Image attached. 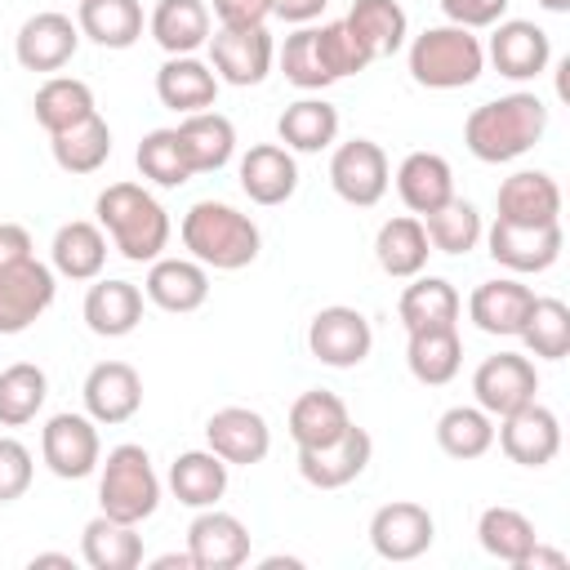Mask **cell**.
<instances>
[{"mask_svg":"<svg viewBox=\"0 0 570 570\" xmlns=\"http://www.w3.org/2000/svg\"><path fill=\"white\" fill-rule=\"evenodd\" d=\"M142 298L156 303L160 312L187 316V312L205 307V298H209V267L196 263L191 254H187V258H165V254H160V258L147 263Z\"/></svg>","mask_w":570,"mask_h":570,"instance_id":"21","label":"cell"},{"mask_svg":"<svg viewBox=\"0 0 570 570\" xmlns=\"http://www.w3.org/2000/svg\"><path fill=\"white\" fill-rule=\"evenodd\" d=\"M134 160H138V174L147 183H156V187H183L187 178H196L178 129H151V134H142Z\"/></svg>","mask_w":570,"mask_h":570,"instance_id":"46","label":"cell"},{"mask_svg":"<svg viewBox=\"0 0 570 570\" xmlns=\"http://www.w3.org/2000/svg\"><path fill=\"white\" fill-rule=\"evenodd\" d=\"M36 254V240L22 223H0V267H13Z\"/></svg>","mask_w":570,"mask_h":570,"instance_id":"53","label":"cell"},{"mask_svg":"<svg viewBox=\"0 0 570 570\" xmlns=\"http://www.w3.org/2000/svg\"><path fill=\"white\" fill-rule=\"evenodd\" d=\"M49 267L62 281H98L107 267V232L89 218H71L53 232L49 245Z\"/></svg>","mask_w":570,"mask_h":570,"instance_id":"26","label":"cell"},{"mask_svg":"<svg viewBox=\"0 0 570 570\" xmlns=\"http://www.w3.org/2000/svg\"><path fill=\"white\" fill-rule=\"evenodd\" d=\"M423 232H428V245L436 254H454V258L468 254V249H476L481 236H485L476 205L472 200H459V196H450L441 209L423 214Z\"/></svg>","mask_w":570,"mask_h":570,"instance_id":"45","label":"cell"},{"mask_svg":"<svg viewBox=\"0 0 570 570\" xmlns=\"http://www.w3.org/2000/svg\"><path fill=\"white\" fill-rule=\"evenodd\" d=\"M80 316L98 338H125L142 321V289L134 281H116V276L111 281H94L89 294H85Z\"/></svg>","mask_w":570,"mask_h":570,"instance_id":"28","label":"cell"},{"mask_svg":"<svg viewBox=\"0 0 570 570\" xmlns=\"http://www.w3.org/2000/svg\"><path fill=\"white\" fill-rule=\"evenodd\" d=\"M40 459L53 476L62 481H80L89 472H98L102 463V441H98V423L89 414L62 410L40 428Z\"/></svg>","mask_w":570,"mask_h":570,"instance_id":"7","label":"cell"},{"mask_svg":"<svg viewBox=\"0 0 570 570\" xmlns=\"http://www.w3.org/2000/svg\"><path fill=\"white\" fill-rule=\"evenodd\" d=\"M174 566H178V570H196V566H191V552H165V557L151 561V570H174Z\"/></svg>","mask_w":570,"mask_h":570,"instance_id":"56","label":"cell"},{"mask_svg":"<svg viewBox=\"0 0 570 570\" xmlns=\"http://www.w3.org/2000/svg\"><path fill=\"white\" fill-rule=\"evenodd\" d=\"M178 236H183V249L196 263L214 267V272H240L263 249L258 223L249 214H240L236 205H227V200H196L183 214Z\"/></svg>","mask_w":570,"mask_h":570,"instance_id":"3","label":"cell"},{"mask_svg":"<svg viewBox=\"0 0 570 570\" xmlns=\"http://www.w3.org/2000/svg\"><path fill=\"white\" fill-rule=\"evenodd\" d=\"M570 561H566V552H552V548H543V543H534L530 552H525V561L517 566V570H566Z\"/></svg>","mask_w":570,"mask_h":570,"instance_id":"55","label":"cell"},{"mask_svg":"<svg viewBox=\"0 0 570 570\" xmlns=\"http://www.w3.org/2000/svg\"><path fill=\"white\" fill-rule=\"evenodd\" d=\"M36 566H62V570H71V557H67V552H36V557H31V570H36Z\"/></svg>","mask_w":570,"mask_h":570,"instance_id":"57","label":"cell"},{"mask_svg":"<svg viewBox=\"0 0 570 570\" xmlns=\"http://www.w3.org/2000/svg\"><path fill=\"white\" fill-rule=\"evenodd\" d=\"M276 62H281L285 80H289L294 89H303V94H316V89L334 85L330 67H325V53H321V36H316V27H312V22L285 36V45H281Z\"/></svg>","mask_w":570,"mask_h":570,"instance_id":"48","label":"cell"},{"mask_svg":"<svg viewBox=\"0 0 570 570\" xmlns=\"http://www.w3.org/2000/svg\"><path fill=\"white\" fill-rule=\"evenodd\" d=\"M205 445L227 463V468H254L272 450V428L258 410L249 405H223L205 419Z\"/></svg>","mask_w":570,"mask_h":570,"instance_id":"18","label":"cell"},{"mask_svg":"<svg viewBox=\"0 0 570 570\" xmlns=\"http://www.w3.org/2000/svg\"><path fill=\"white\" fill-rule=\"evenodd\" d=\"M472 396L490 419L512 414L517 405L539 396V370L525 352H494L472 374Z\"/></svg>","mask_w":570,"mask_h":570,"instance_id":"11","label":"cell"},{"mask_svg":"<svg viewBox=\"0 0 570 570\" xmlns=\"http://www.w3.org/2000/svg\"><path fill=\"white\" fill-rule=\"evenodd\" d=\"M517 338L525 343V356H539V361L570 356V307L561 298H539L534 294V307H530Z\"/></svg>","mask_w":570,"mask_h":570,"instance_id":"47","label":"cell"},{"mask_svg":"<svg viewBox=\"0 0 570 570\" xmlns=\"http://www.w3.org/2000/svg\"><path fill=\"white\" fill-rule=\"evenodd\" d=\"M316 36H321V53H325V67H330L334 80L356 76V71L370 67V53L356 45V36L343 27V18H338V22H321Z\"/></svg>","mask_w":570,"mask_h":570,"instance_id":"49","label":"cell"},{"mask_svg":"<svg viewBox=\"0 0 570 570\" xmlns=\"http://www.w3.org/2000/svg\"><path fill=\"white\" fill-rule=\"evenodd\" d=\"M476 539H481V548L494 557V561H503V566H521L525 561V552L539 543V534H534V521L525 517V512H517V508H508V503H494V508H485L481 517H476Z\"/></svg>","mask_w":570,"mask_h":570,"instance_id":"42","label":"cell"},{"mask_svg":"<svg viewBox=\"0 0 570 570\" xmlns=\"http://www.w3.org/2000/svg\"><path fill=\"white\" fill-rule=\"evenodd\" d=\"M539 9H548V13H570V0H534Z\"/></svg>","mask_w":570,"mask_h":570,"instance_id":"58","label":"cell"},{"mask_svg":"<svg viewBox=\"0 0 570 570\" xmlns=\"http://www.w3.org/2000/svg\"><path fill=\"white\" fill-rule=\"evenodd\" d=\"M285 423H289L294 445H298V450H312V445H330L334 436H343L347 423H352V414H347V405H343L338 392L312 387V392H303V396L289 405V419H285Z\"/></svg>","mask_w":570,"mask_h":570,"instance_id":"39","label":"cell"},{"mask_svg":"<svg viewBox=\"0 0 570 570\" xmlns=\"http://www.w3.org/2000/svg\"><path fill=\"white\" fill-rule=\"evenodd\" d=\"M428 254H432V245H428V232H423V218L419 214H396L374 236V258H379V267L392 281L419 276L428 267Z\"/></svg>","mask_w":570,"mask_h":570,"instance_id":"34","label":"cell"},{"mask_svg":"<svg viewBox=\"0 0 570 570\" xmlns=\"http://www.w3.org/2000/svg\"><path fill=\"white\" fill-rule=\"evenodd\" d=\"M463 298L445 276H410V285L396 298V316L405 325V334L414 330H436V325H459Z\"/></svg>","mask_w":570,"mask_h":570,"instance_id":"33","label":"cell"},{"mask_svg":"<svg viewBox=\"0 0 570 570\" xmlns=\"http://www.w3.org/2000/svg\"><path fill=\"white\" fill-rule=\"evenodd\" d=\"M494 209H499L494 218L521 223V227L561 223V187H557V178L543 174V169H517L512 178L499 183Z\"/></svg>","mask_w":570,"mask_h":570,"instance_id":"24","label":"cell"},{"mask_svg":"<svg viewBox=\"0 0 570 570\" xmlns=\"http://www.w3.org/2000/svg\"><path fill=\"white\" fill-rule=\"evenodd\" d=\"M276 62V45L267 36V27H218L209 31V67L218 76V85H263L267 71Z\"/></svg>","mask_w":570,"mask_h":570,"instance_id":"9","label":"cell"},{"mask_svg":"<svg viewBox=\"0 0 570 570\" xmlns=\"http://www.w3.org/2000/svg\"><path fill=\"white\" fill-rule=\"evenodd\" d=\"M156 98L178 111V116H191V111H209L218 102V76L205 58L196 53H174L160 62L156 71Z\"/></svg>","mask_w":570,"mask_h":570,"instance_id":"25","label":"cell"},{"mask_svg":"<svg viewBox=\"0 0 570 570\" xmlns=\"http://www.w3.org/2000/svg\"><path fill=\"white\" fill-rule=\"evenodd\" d=\"M80 401L98 428L129 423L142 410V379L129 361H98L80 383Z\"/></svg>","mask_w":570,"mask_h":570,"instance_id":"17","label":"cell"},{"mask_svg":"<svg viewBox=\"0 0 570 570\" xmlns=\"http://www.w3.org/2000/svg\"><path fill=\"white\" fill-rule=\"evenodd\" d=\"M485 58L494 62V71L503 80H539L552 62V40L539 22L530 18H499L490 27V45H485Z\"/></svg>","mask_w":570,"mask_h":570,"instance_id":"13","label":"cell"},{"mask_svg":"<svg viewBox=\"0 0 570 570\" xmlns=\"http://www.w3.org/2000/svg\"><path fill=\"white\" fill-rule=\"evenodd\" d=\"M485 245H490V258L499 267H508L512 276H534V272H548L561 258L566 236H561V223L521 227V223L494 218L490 232H485Z\"/></svg>","mask_w":570,"mask_h":570,"instance_id":"14","label":"cell"},{"mask_svg":"<svg viewBox=\"0 0 570 570\" xmlns=\"http://www.w3.org/2000/svg\"><path fill=\"white\" fill-rule=\"evenodd\" d=\"M218 27H267L272 0H214Z\"/></svg>","mask_w":570,"mask_h":570,"instance_id":"52","label":"cell"},{"mask_svg":"<svg viewBox=\"0 0 570 570\" xmlns=\"http://www.w3.org/2000/svg\"><path fill=\"white\" fill-rule=\"evenodd\" d=\"M276 138H281V147H289L294 156H316V151H325V147L338 142V107L307 94V98H298V102H289V107L281 111Z\"/></svg>","mask_w":570,"mask_h":570,"instance_id":"32","label":"cell"},{"mask_svg":"<svg viewBox=\"0 0 570 570\" xmlns=\"http://www.w3.org/2000/svg\"><path fill=\"white\" fill-rule=\"evenodd\" d=\"M98 508L129 525H142L160 508V476L142 445L125 441L107 450V459L98 463Z\"/></svg>","mask_w":570,"mask_h":570,"instance_id":"5","label":"cell"},{"mask_svg":"<svg viewBox=\"0 0 570 570\" xmlns=\"http://www.w3.org/2000/svg\"><path fill=\"white\" fill-rule=\"evenodd\" d=\"M387 183H392V165H387V151L374 138H347V142L334 147L330 187H334L338 200H347L356 209H370L387 196Z\"/></svg>","mask_w":570,"mask_h":570,"instance_id":"6","label":"cell"},{"mask_svg":"<svg viewBox=\"0 0 570 570\" xmlns=\"http://www.w3.org/2000/svg\"><path fill=\"white\" fill-rule=\"evenodd\" d=\"M80 557L94 570H138L142 566V534H138V525L98 512L80 530Z\"/></svg>","mask_w":570,"mask_h":570,"instance_id":"36","label":"cell"},{"mask_svg":"<svg viewBox=\"0 0 570 570\" xmlns=\"http://www.w3.org/2000/svg\"><path fill=\"white\" fill-rule=\"evenodd\" d=\"M76 49H80V27L67 13H58V9L31 13L18 27V36H13V58H18L22 71L53 76V71H62L76 58Z\"/></svg>","mask_w":570,"mask_h":570,"instance_id":"16","label":"cell"},{"mask_svg":"<svg viewBox=\"0 0 570 570\" xmlns=\"http://www.w3.org/2000/svg\"><path fill=\"white\" fill-rule=\"evenodd\" d=\"M343 27L356 36V45L374 58H392L405 49V36H410V18L401 9V0H352Z\"/></svg>","mask_w":570,"mask_h":570,"instance_id":"29","label":"cell"},{"mask_svg":"<svg viewBox=\"0 0 570 570\" xmlns=\"http://www.w3.org/2000/svg\"><path fill=\"white\" fill-rule=\"evenodd\" d=\"M49 151H53V165L62 174H98L111 156V125L94 111L89 120L62 129V134H49Z\"/></svg>","mask_w":570,"mask_h":570,"instance_id":"40","label":"cell"},{"mask_svg":"<svg viewBox=\"0 0 570 570\" xmlns=\"http://www.w3.org/2000/svg\"><path fill=\"white\" fill-rule=\"evenodd\" d=\"M512 0H441V13L445 22L454 27H468V31H481V27H494L503 13H508Z\"/></svg>","mask_w":570,"mask_h":570,"instance_id":"51","label":"cell"},{"mask_svg":"<svg viewBox=\"0 0 570 570\" xmlns=\"http://www.w3.org/2000/svg\"><path fill=\"white\" fill-rule=\"evenodd\" d=\"M405 365L423 387H445L459 365H463V338L459 325H436V330H414L405 347Z\"/></svg>","mask_w":570,"mask_h":570,"instance_id":"38","label":"cell"},{"mask_svg":"<svg viewBox=\"0 0 570 570\" xmlns=\"http://www.w3.org/2000/svg\"><path fill=\"white\" fill-rule=\"evenodd\" d=\"M325 4L330 0H272V18L294 22V27H307V22H316L325 13Z\"/></svg>","mask_w":570,"mask_h":570,"instance_id":"54","label":"cell"},{"mask_svg":"<svg viewBox=\"0 0 570 570\" xmlns=\"http://www.w3.org/2000/svg\"><path fill=\"white\" fill-rule=\"evenodd\" d=\"M169 494L183 508H214L227 494V463L205 445V450H183L169 463Z\"/></svg>","mask_w":570,"mask_h":570,"instance_id":"35","label":"cell"},{"mask_svg":"<svg viewBox=\"0 0 570 570\" xmlns=\"http://www.w3.org/2000/svg\"><path fill=\"white\" fill-rule=\"evenodd\" d=\"M49 396V374L36 361H13L0 370V428H27Z\"/></svg>","mask_w":570,"mask_h":570,"instance_id":"43","label":"cell"},{"mask_svg":"<svg viewBox=\"0 0 570 570\" xmlns=\"http://www.w3.org/2000/svg\"><path fill=\"white\" fill-rule=\"evenodd\" d=\"M31 111H36V125H40L45 134H62V129L89 120L98 107H94V89H89L85 80H76V76H49V80L36 89Z\"/></svg>","mask_w":570,"mask_h":570,"instance_id":"41","label":"cell"},{"mask_svg":"<svg viewBox=\"0 0 570 570\" xmlns=\"http://www.w3.org/2000/svg\"><path fill=\"white\" fill-rule=\"evenodd\" d=\"M94 214H98V227L107 232L111 249H120V258H129V263H151L169 245V214L138 183H107L94 200Z\"/></svg>","mask_w":570,"mask_h":570,"instance_id":"2","label":"cell"},{"mask_svg":"<svg viewBox=\"0 0 570 570\" xmlns=\"http://www.w3.org/2000/svg\"><path fill=\"white\" fill-rule=\"evenodd\" d=\"M31 476H36L31 450L18 436H0V503L22 499L31 490Z\"/></svg>","mask_w":570,"mask_h":570,"instance_id":"50","label":"cell"},{"mask_svg":"<svg viewBox=\"0 0 570 570\" xmlns=\"http://www.w3.org/2000/svg\"><path fill=\"white\" fill-rule=\"evenodd\" d=\"M494 441H499V450L512 463H521V468H548L561 454V419L548 405H539V396H534V401H525V405H517L512 414L499 419Z\"/></svg>","mask_w":570,"mask_h":570,"instance_id":"12","label":"cell"},{"mask_svg":"<svg viewBox=\"0 0 570 570\" xmlns=\"http://www.w3.org/2000/svg\"><path fill=\"white\" fill-rule=\"evenodd\" d=\"M374 459V436L356 423H347L343 436H334L330 445H312V450H298V476L316 490H343L352 485Z\"/></svg>","mask_w":570,"mask_h":570,"instance_id":"19","label":"cell"},{"mask_svg":"<svg viewBox=\"0 0 570 570\" xmlns=\"http://www.w3.org/2000/svg\"><path fill=\"white\" fill-rule=\"evenodd\" d=\"M236 178H240V191H245L254 205L272 209V205H285V200L298 191V160H294V151L281 147V142H254V147L240 156Z\"/></svg>","mask_w":570,"mask_h":570,"instance_id":"22","label":"cell"},{"mask_svg":"<svg viewBox=\"0 0 570 570\" xmlns=\"http://www.w3.org/2000/svg\"><path fill=\"white\" fill-rule=\"evenodd\" d=\"M151 40L174 58V53H196L200 45H209L214 31V13L205 0H156L151 18H147Z\"/></svg>","mask_w":570,"mask_h":570,"instance_id":"31","label":"cell"},{"mask_svg":"<svg viewBox=\"0 0 570 570\" xmlns=\"http://www.w3.org/2000/svg\"><path fill=\"white\" fill-rule=\"evenodd\" d=\"M534 307V289L521 285L517 276H494V281H481L472 294H468V316L481 334H494V338H517L525 316Z\"/></svg>","mask_w":570,"mask_h":570,"instance_id":"23","label":"cell"},{"mask_svg":"<svg viewBox=\"0 0 570 570\" xmlns=\"http://www.w3.org/2000/svg\"><path fill=\"white\" fill-rule=\"evenodd\" d=\"M436 539V521L414 499H392L370 517V548L383 561H419Z\"/></svg>","mask_w":570,"mask_h":570,"instance_id":"15","label":"cell"},{"mask_svg":"<svg viewBox=\"0 0 570 570\" xmlns=\"http://www.w3.org/2000/svg\"><path fill=\"white\" fill-rule=\"evenodd\" d=\"M396 196L405 200L410 214H432L454 196V169L436 151H410L396 165Z\"/></svg>","mask_w":570,"mask_h":570,"instance_id":"30","label":"cell"},{"mask_svg":"<svg viewBox=\"0 0 570 570\" xmlns=\"http://www.w3.org/2000/svg\"><path fill=\"white\" fill-rule=\"evenodd\" d=\"M53 294H58V272L36 254L13 267H0V334L31 330L53 307Z\"/></svg>","mask_w":570,"mask_h":570,"instance_id":"8","label":"cell"},{"mask_svg":"<svg viewBox=\"0 0 570 570\" xmlns=\"http://www.w3.org/2000/svg\"><path fill=\"white\" fill-rule=\"evenodd\" d=\"M187 552L196 570H236L249 561V530L236 512L200 508L187 525Z\"/></svg>","mask_w":570,"mask_h":570,"instance_id":"20","label":"cell"},{"mask_svg":"<svg viewBox=\"0 0 570 570\" xmlns=\"http://www.w3.org/2000/svg\"><path fill=\"white\" fill-rule=\"evenodd\" d=\"M405 62H410L414 85H423V89H468L485 71V45L468 27L441 22L410 40Z\"/></svg>","mask_w":570,"mask_h":570,"instance_id":"4","label":"cell"},{"mask_svg":"<svg viewBox=\"0 0 570 570\" xmlns=\"http://www.w3.org/2000/svg\"><path fill=\"white\" fill-rule=\"evenodd\" d=\"M436 445L459 459V463H472L481 454H490L494 445V419L481 410V405H450L441 419H436Z\"/></svg>","mask_w":570,"mask_h":570,"instance_id":"44","label":"cell"},{"mask_svg":"<svg viewBox=\"0 0 570 570\" xmlns=\"http://www.w3.org/2000/svg\"><path fill=\"white\" fill-rule=\"evenodd\" d=\"M76 27L98 49H134L147 27L142 0H76Z\"/></svg>","mask_w":570,"mask_h":570,"instance_id":"27","label":"cell"},{"mask_svg":"<svg viewBox=\"0 0 570 570\" xmlns=\"http://www.w3.org/2000/svg\"><path fill=\"white\" fill-rule=\"evenodd\" d=\"M548 129V107L530 89H512L503 98H490L468 111L463 120V147L481 165H508L525 156Z\"/></svg>","mask_w":570,"mask_h":570,"instance_id":"1","label":"cell"},{"mask_svg":"<svg viewBox=\"0 0 570 570\" xmlns=\"http://www.w3.org/2000/svg\"><path fill=\"white\" fill-rule=\"evenodd\" d=\"M374 347V330H370V316L347 307V303H330L312 316L307 325V352L330 365V370H352L370 356Z\"/></svg>","mask_w":570,"mask_h":570,"instance_id":"10","label":"cell"},{"mask_svg":"<svg viewBox=\"0 0 570 570\" xmlns=\"http://www.w3.org/2000/svg\"><path fill=\"white\" fill-rule=\"evenodd\" d=\"M174 129H178V138H183L187 160H191L196 174H218L236 156V125L223 111H214V107L183 116Z\"/></svg>","mask_w":570,"mask_h":570,"instance_id":"37","label":"cell"}]
</instances>
